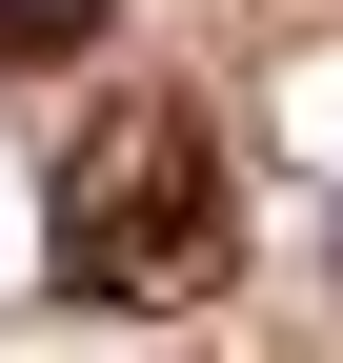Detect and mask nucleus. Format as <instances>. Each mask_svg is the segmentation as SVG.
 Segmentation results:
<instances>
[{
  "mask_svg": "<svg viewBox=\"0 0 343 363\" xmlns=\"http://www.w3.org/2000/svg\"><path fill=\"white\" fill-rule=\"evenodd\" d=\"M101 21H121V0H0V61H81Z\"/></svg>",
  "mask_w": 343,
  "mask_h": 363,
  "instance_id": "f03ea898",
  "label": "nucleus"
},
{
  "mask_svg": "<svg viewBox=\"0 0 343 363\" xmlns=\"http://www.w3.org/2000/svg\"><path fill=\"white\" fill-rule=\"evenodd\" d=\"M61 242H40V283L61 303H101V323H162V303H202L242 262V162H223V121L202 101H101L61 142Z\"/></svg>",
  "mask_w": 343,
  "mask_h": 363,
  "instance_id": "f257e3e1",
  "label": "nucleus"
}]
</instances>
